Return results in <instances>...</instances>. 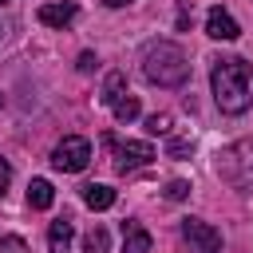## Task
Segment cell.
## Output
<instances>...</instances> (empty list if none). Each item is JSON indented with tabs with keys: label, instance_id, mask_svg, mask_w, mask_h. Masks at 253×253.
Wrapping results in <instances>:
<instances>
[{
	"label": "cell",
	"instance_id": "cell-1",
	"mask_svg": "<svg viewBox=\"0 0 253 253\" xmlns=\"http://www.w3.org/2000/svg\"><path fill=\"white\" fill-rule=\"evenodd\" d=\"M210 87H213V99H217V107L225 115H245L253 107V67L241 55L213 59Z\"/></svg>",
	"mask_w": 253,
	"mask_h": 253
},
{
	"label": "cell",
	"instance_id": "cell-2",
	"mask_svg": "<svg viewBox=\"0 0 253 253\" xmlns=\"http://www.w3.org/2000/svg\"><path fill=\"white\" fill-rule=\"evenodd\" d=\"M142 75L154 87H182L190 75V59L174 40H154L142 51Z\"/></svg>",
	"mask_w": 253,
	"mask_h": 253
},
{
	"label": "cell",
	"instance_id": "cell-3",
	"mask_svg": "<svg viewBox=\"0 0 253 253\" xmlns=\"http://www.w3.org/2000/svg\"><path fill=\"white\" fill-rule=\"evenodd\" d=\"M217 174H221L229 186L253 194V142H237V146H229V150L217 158Z\"/></svg>",
	"mask_w": 253,
	"mask_h": 253
},
{
	"label": "cell",
	"instance_id": "cell-4",
	"mask_svg": "<svg viewBox=\"0 0 253 253\" xmlns=\"http://www.w3.org/2000/svg\"><path fill=\"white\" fill-rule=\"evenodd\" d=\"M87 162H91V142L79 138V134H67L51 150V166L63 170V174H79V170H87Z\"/></svg>",
	"mask_w": 253,
	"mask_h": 253
},
{
	"label": "cell",
	"instance_id": "cell-5",
	"mask_svg": "<svg viewBox=\"0 0 253 253\" xmlns=\"http://www.w3.org/2000/svg\"><path fill=\"white\" fill-rule=\"evenodd\" d=\"M103 142L115 150V170H119V174H126V170H138V166H150V162L158 158L150 142H119L115 134H107Z\"/></svg>",
	"mask_w": 253,
	"mask_h": 253
},
{
	"label": "cell",
	"instance_id": "cell-6",
	"mask_svg": "<svg viewBox=\"0 0 253 253\" xmlns=\"http://www.w3.org/2000/svg\"><path fill=\"white\" fill-rule=\"evenodd\" d=\"M182 237L190 241L194 253H217V249H221V233H217L210 221H202V217H186V221H182Z\"/></svg>",
	"mask_w": 253,
	"mask_h": 253
},
{
	"label": "cell",
	"instance_id": "cell-7",
	"mask_svg": "<svg viewBox=\"0 0 253 253\" xmlns=\"http://www.w3.org/2000/svg\"><path fill=\"white\" fill-rule=\"evenodd\" d=\"M206 36H213V40H237L241 28H237V20H233L225 8H210V16H206Z\"/></svg>",
	"mask_w": 253,
	"mask_h": 253
},
{
	"label": "cell",
	"instance_id": "cell-8",
	"mask_svg": "<svg viewBox=\"0 0 253 253\" xmlns=\"http://www.w3.org/2000/svg\"><path fill=\"white\" fill-rule=\"evenodd\" d=\"M71 241H75V221L71 217H55L51 229H47V249L51 253H67Z\"/></svg>",
	"mask_w": 253,
	"mask_h": 253
},
{
	"label": "cell",
	"instance_id": "cell-9",
	"mask_svg": "<svg viewBox=\"0 0 253 253\" xmlns=\"http://www.w3.org/2000/svg\"><path fill=\"white\" fill-rule=\"evenodd\" d=\"M75 16H79V8H75L71 0H63V4H43V8H40V24H47V28H67Z\"/></svg>",
	"mask_w": 253,
	"mask_h": 253
},
{
	"label": "cell",
	"instance_id": "cell-10",
	"mask_svg": "<svg viewBox=\"0 0 253 253\" xmlns=\"http://www.w3.org/2000/svg\"><path fill=\"white\" fill-rule=\"evenodd\" d=\"M123 253H150V233L138 221H123Z\"/></svg>",
	"mask_w": 253,
	"mask_h": 253
},
{
	"label": "cell",
	"instance_id": "cell-11",
	"mask_svg": "<svg viewBox=\"0 0 253 253\" xmlns=\"http://www.w3.org/2000/svg\"><path fill=\"white\" fill-rule=\"evenodd\" d=\"M51 202H55L51 182H47V178H32V182H28V206H32V210H51Z\"/></svg>",
	"mask_w": 253,
	"mask_h": 253
},
{
	"label": "cell",
	"instance_id": "cell-12",
	"mask_svg": "<svg viewBox=\"0 0 253 253\" xmlns=\"http://www.w3.org/2000/svg\"><path fill=\"white\" fill-rule=\"evenodd\" d=\"M83 202H87L91 210H111V206H115V190L103 186V182H91V186H83Z\"/></svg>",
	"mask_w": 253,
	"mask_h": 253
},
{
	"label": "cell",
	"instance_id": "cell-13",
	"mask_svg": "<svg viewBox=\"0 0 253 253\" xmlns=\"http://www.w3.org/2000/svg\"><path fill=\"white\" fill-rule=\"evenodd\" d=\"M123 95H126V75H123V71H111V75H107V83H103V95H99V103L115 107V99H123Z\"/></svg>",
	"mask_w": 253,
	"mask_h": 253
},
{
	"label": "cell",
	"instance_id": "cell-14",
	"mask_svg": "<svg viewBox=\"0 0 253 253\" xmlns=\"http://www.w3.org/2000/svg\"><path fill=\"white\" fill-rule=\"evenodd\" d=\"M111 111H115V119H119V123H134L142 107H138V95H130V91H126L123 99H115V107H111Z\"/></svg>",
	"mask_w": 253,
	"mask_h": 253
},
{
	"label": "cell",
	"instance_id": "cell-15",
	"mask_svg": "<svg viewBox=\"0 0 253 253\" xmlns=\"http://www.w3.org/2000/svg\"><path fill=\"white\" fill-rule=\"evenodd\" d=\"M83 253H107V229H91L83 241Z\"/></svg>",
	"mask_w": 253,
	"mask_h": 253
},
{
	"label": "cell",
	"instance_id": "cell-16",
	"mask_svg": "<svg viewBox=\"0 0 253 253\" xmlns=\"http://www.w3.org/2000/svg\"><path fill=\"white\" fill-rule=\"evenodd\" d=\"M170 123H174V119H170L166 111H158V115L146 119V130H150V134H170Z\"/></svg>",
	"mask_w": 253,
	"mask_h": 253
},
{
	"label": "cell",
	"instance_id": "cell-17",
	"mask_svg": "<svg viewBox=\"0 0 253 253\" xmlns=\"http://www.w3.org/2000/svg\"><path fill=\"white\" fill-rule=\"evenodd\" d=\"M186 194H190V182H186V178H174V182H166V198H170V202H182Z\"/></svg>",
	"mask_w": 253,
	"mask_h": 253
},
{
	"label": "cell",
	"instance_id": "cell-18",
	"mask_svg": "<svg viewBox=\"0 0 253 253\" xmlns=\"http://www.w3.org/2000/svg\"><path fill=\"white\" fill-rule=\"evenodd\" d=\"M0 253H28V241L16 237V233H8V237H0Z\"/></svg>",
	"mask_w": 253,
	"mask_h": 253
},
{
	"label": "cell",
	"instance_id": "cell-19",
	"mask_svg": "<svg viewBox=\"0 0 253 253\" xmlns=\"http://www.w3.org/2000/svg\"><path fill=\"white\" fill-rule=\"evenodd\" d=\"M190 150H194V142H186V138H174L170 142V158H186Z\"/></svg>",
	"mask_w": 253,
	"mask_h": 253
},
{
	"label": "cell",
	"instance_id": "cell-20",
	"mask_svg": "<svg viewBox=\"0 0 253 253\" xmlns=\"http://www.w3.org/2000/svg\"><path fill=\"white\" fill-rule=\"evenodd\" d=\"M75 67H79V71H95V67H99V59H95V55H91V51H83V55H79V63H75Z\"/></svg>",
	"mask_w": 253,
	"mask_h": 253
},
{
	"label": "cell",
	"instance_id": "cell-21",
	"mask_svg": "<svg viewBox=\"0 0 253 253\" xmlns=\"http://www.w3.org/2000/svg\"><path fill=\"white\" fill-rule=\"evenodd\" d=\"M8 182H12V166H8V158H0V194L8 190Z\"/></svg>",
	"mask_w": 253,
	"mask_h": 253
},
{
	"label": "cell",
	"instance_id": "cell-22",
	"mask_svg": "<svg viewBox=\"0 0 253 253\" xmlns=\"http://www.w3.org/2000/svg\"><path fill=\"white\" fill-rule=\"evenodd\" d=\"M107 8H123V4H130V0H103Z\"/></svg>",
	"mask_w": 253,
	"mask_h": 253
},
{
	"label": "cell",
	"instance_id": "cell-23",
	"mask_svg": "<svg viewBox=\"0 0 253 253\" xmlns=\"http://www.w3.org/2000/svg\"><path fill=\"white\" fill-rule=\"evenodd\" d=\"M0 4H4V0H0Z\"/></svg>",
	"mask_w": 253,
	"mask_h": 253
}]
</instances>
